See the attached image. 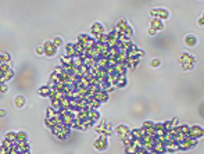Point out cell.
I'll return each mask as SVG.
<instances>
[{
  "label": "cell",
  "mask_w": 204,
  "mask_h": 154,
  "mask_svg": "<svg viewBox=\"0 0 204 154\" xmlns=\"http://www.w3.org/2000/svg\"><path fill=\"white\" fill-rule=\"evenodd\" d=\"M93 146H95V149L97 150V151H104L107 147H108V140H107V136H106V135H100V136L95 140Z\"/></svg>",
  "instance_id": "1"
},
{
  "label": "cell",
  "mask_w": 204,
  "mask_h": 154,
  "mask_svg": "<svg viewBox=\"0 0 204 154\" xmlns=\"http://www.w3.org/2000/svg\"><path fill=\"white\" fill-rule=\"evenodd\" d=\"M43 54H46L47 57H53L57 53V47L54 46L53 42H44L43 43Z\"/></svg>",
  "instance_id": "2"
},
{
  "label": "cell",
  "mask_w": 204,
  "mask_h": 154,
  "mask_svg": "<svg viewBox=\"0 0 204 154\" xmlns=\"http://www.w3.org/2000/svg\"><path fill=\"white\" fill-rule=\"evenodd\" d=\"M150 15L153 18H157V20H167L168 15H170V13H168L165 8H154V10L150 11Z\"/></svg>",
  "instance_id": "3"
},
{
  "label": "cell",
  "mask_w": 204,
  "mask_h": 154,
  "mask_svg": "<svg viewBox=\"0 0 204 154\" xmlns=\"http://www.w3.org/2000/svg\"><path fill=\"white\" fill-rule=\"evenodd\" d=\"M203 128L201 126H199V125H194V126H190L189 128V136L190 137H193V139H201L203 137Z\"/></svg>",
  "instance_id": "4"
},
{
  "label": "cell",
  "mask_w": 204,
  "mask_h": 154,
  "mask_svg": "<svg viewBox=\"0 0 204 154\" xmlns=\"http://www.w3.org/2000/svg\"><path fill=\"white\" fill-rule=\"evenodd\" d=\"M89 33H90V35H93L95 38L100 36L102 33H104V32H103V27H102V24H100V22H95V24H93L92 27H90ZM95 38H93V39H95Z\"/></svg>",
  "instance_id": "5"
},
{
  "label": "cell",
  "mask_w": 204,
  "mask_h": 154,
  "mask_svg": "<svg viewBox=\"0 0 204 154\" xmlns=\"http://www.w3.org/2000/svg\"><path fill=\"white\" fill-rule=\"evenodd\" d=\"M115 132L118 133V136L122 139V137L129 136V133H131V131H129V128L126 126V125H118V126L115 128Z\"/></svg>",
  "instance_id": "6"
},
{
  "label": "cell",
  "mask_w": 204,
  "mask_h": 154,
  "mask_svg": "<svg viewBox=\"0 0 204 154\" xmlns=\"http://www.w3.org/2000/svg\"><path fill=\"white\" fill-rule=\"evenodd\" d=\"M129 136H131L133 140H143V137L146 136V132L142 129V128L140 129H133L131 133H129Z\"/></svg>",
  "instance_id": "7"
},
{
  "label": "cell",
  "mask_w": 204,
  "mask_h": 154,
  "mask_svg": "<svg viewBox=\"0 0 204 154\" xmlns=\"http://www.w3.org/2000/svg\"><path fill=\"white\" fill-rule=\"evenodd\" d=\"M194 61H196V59L192 56V54H189V53H183L182 56L179 57V63L180 64H194Z\"/></svg>",
  "instance_id": "8"
},
{
  "label": "cell",
  "mask_w": 204,
  "mask_h": 154,
  "mask_svg": "<svg viewBox=\"0 0 204 154\" xmlns=\"http://www.w3.org/2000/svg\"><path fill=\"white\" fill-rule=\"evenodd\" d=\"M150 28L151 29H154L155 32H158V31H161L164 28V24H163V21L157 20V18H153V20L150 21Z\"/></svg>",
  "instance_id": "9"
},
{
  "label": "cell",
  "mask_w": 204,
  "mask_h": 154,
  "mask_svg": "<svg viewBox=\"0 0 204 154\" xmlns=\"http://www.w3.org/2000/svg\"><path fill=\"white\" fill-rule=\"evenodd\" d=\"M93 97L97 99V100H99L100 103H106L107 100H108V93L104 92V90H99L95 96H93Z\"/></svg>",
  "instance_id": "10"
},
{
  "label": "cell",
  "mask_w": 204,
  "mask_h": 154,
  "mask_svg": "<svg viewBox=\"0 0 204 154\" xmlns=\"http://www.w3.org/2000/svg\"><path fill=\"white\" fill-rule=\"evenodd\" d=\"M87 120H90L92 122H96V121L100 120V113L97 110H89L87 111Z\"/></svg>",
  "instance_id": "11"
},
{
  "label": "cell",
  "mask_w": 204,
  "mask_h": 154,
  "mask_svg": "<svg viewBox=\"0 0 204 154\" xmlns=\"http://www.w3.org/2000/svg\"><path fill=\"white\" fill-rule=\"evenodd\" d=\"M128 27H129V25L126 24L125 20H119L118 22H117V25H115V31H118L119 33H124Z\"/></svg>",
  "instance_id": "12"
},
{
  "label": "cell",
  "mask_w": 204,
  "mask_h": 154,
  "mask_svg": "<svg viewBox=\"0 0 204 154\" xmlns=\"http://www.w3.org/2000/svg\"><path fill=\"white\" fill-rule=\"evenodd\" d=\"M38 95L39 96H42V97H50V95H51V89L49 88V86H42V88H39V90H38Z\"/></svg>",
  "instance_id": "13"
},
{
  "label": "cell",
  "mask_w": 204,
  "mask_h": 154,
  "mask_svg": "<svg viewBox=\"0 0 204 154\" xmlns=\"http://www.w3.org/2000/svg\"><path fill=\"white\" fill-rule=\"evenodd\" d=\"M138 63H139V60H135V59H126V61H125V67H126V69H136V67H138Z\"/></svg>",
  "instance_id": "14"
},
{
  "label": "cell",
  "mask_w": 204,
  "mask_h": 154,
  "mask_svg": "<svg viewBox=\"0 0 204 154\" xmlns=\"http://www.w3.org/2000/svg\"><path fill=\"white\" fill-rule=\"evenodd\" d=\"M196 43H197V39L193 35H187V36L185 38V44H186V46L193 47V46H196Z\"/></svg>",
  "instance_id": "15"
},
{
  "label": "cell",
  "mask_w": 204,
  "mask_h": 154,
  "mask_svg": "<svg viewBox=\"0 0 204 154\" xmlns=\"http://www.w3.org/2000/svg\"><path fill=\"white\" fill-rule=\"evenodd\" d=\"M13 76H14V72H13V69L10 68L8 71H6V72H4V75H3L2 78H0V83H6L7 81H10V79L13 78Z\"/></svg>",
  "instance_id": "16"
},
{
  "label": "cell",
  "mask_w": 204,
  "mask_h": 154,
  "mask_svg": "<svg viewBox=\"0 0 204 154\" xmlns=\"http://www.w3.org/2000/svg\"><path fill=\"white\" fill-rule=\"evenodd\" d=\"M75 54H76V51H75V47H74V43H68L65 47V56L74 57Z\"/></svg>",
  "instance_id": "17"
},
{
  "label": "cell",
  "mask_w": 204,
  "mask_h": 154,
  "mask_svg": "<svg viewBox=\"0 0 204 154\" xmlns=\"http://www.w3.org/2000/svg\"><path fill=\"white\" fill-rule=\"evenodd\" d=\"M106 126H107V121H100V124L96 126V132H99V135H104Z\"/></svg>",
  "instance_id": "18"
},
{
  "label": "cell",
  "mask_w": 204,
  "mask_h": 154,
  "mask_svg": "<svg viewBox=\"0 0 204 154\" xmlns=\"http://www.w3.org/2000/svg\"><path fill=\"white\" fill-rule=\"evenodd\" d=\"M122 143H124V147L126 149V147H131V146H133V143H135V140L132 139L131 136H126V137H122Z\"/></svg>",
  "instance_id": "19"
},
{
  "label": "cell",
  "mask_w": 204,
  "mask_h": 154,
  "mask_svg": "<svg viewBox=\"0 0 204 154\" xmlns=\"http://www.w3.org/2000/svg\"><path fill=\"white\" fill-rule=\"evenodd\" d=\"M25 104V97L24 96H17L15 97V107L17 108H22Z\"/></svg>",
  "instance_id": "20"
},
{
  "label": "cell",
  "mask_w": 204,
  "mask_h": 154,
  "mask_svg": "<svg viewBox=\"0 0 204 154\" xmlns=\"http://www.w3.org/2000/svg\"><path fill=\"white\" fill-rule=\"evenodd\" d=\"M6 140H8V142H11V143H15L17 142V133L15 132H8L7 135H6Z\"/></svg>",
  "instance_id": "21"
},
{
  "label": "cell",
  "mask_w": 204,
  "mask_h": 154,
  "mask_svg": "<svg viewBox=\"0 0 204 154\" xmlns=\"http://www.w3.org/2000/svg\"><path fill=\"white\" fill-rule=\"evenodd\" d=\"M114 86H115V88H125V86H126V78H125V76H121V78L115 82Z\"/></svg>",
  "instance_id": "22"
},
{
  "label": "cell",
  "mask_w": 204,
  "mask_h": 154,
  "mask_svg": "<svg viewBox=\"0 0 204 154\" xmlns=\"http://www.w3.org/2000/svg\"><path fill=\"white\" fill-rule=\"evenodd\" d=\"M27 133L25 132H18L17 133V143H24V142H27Z\"/></svg>",
  "instance_id": "23"
},
{
  "label": "cell",
  "mask_w": 204,
  "mask_h": 154,
  "mask_svg": "<svg viewBox=\"0 0 204 154\" xmlns=\"http://www.w3.org/2000/svg\"><path fill=\"white\" fill-rule=\"evenodd\" d=\"M154 128V122H151V121H144L143 122V126H142V129L144 131H149V129H153Z\"/></svg>",
  "instance_id": "24"
},
{
  "label": "cell",
  "mask_w": 204,
  "mask_h": 154,
  "mask_svg": "<svg viewBox=\"0 0 204 154\" xmlns=\"http://www.w3.org/2000/svg\"><path fill=\"white\" fill-rule=\"evenodd\" d=\"M10 60H11L10 54H7V53L0 54V64H2V63H7V64H10Z\"/></svg>",
  "instance_id": "25"
},
{
  "label": "cell",
  "mask_w": 204,
  "mask_h": 154,
  "mask_svg": "<svg viewBox=\"0 0 204 154\" xmlns=\"http://www.w3.org/2000/svg\"><path fill=\"white\" fill-rule=\"evenodd\" d=\"M178 132L183 133V135H187L189 133V126H187V125H179V126H178Z\"/></svg>",
  "instance_id": "26"
},
{
  "label": "cell",
  "mask_w": 204,
  "mask_h": 154,
  "mask_svg": "<svg viewBox=\"0 0 204 154\" xmlns=\"http://www.w3.org/2000/svg\"><path fill=\"white\" fill-rule=\"evenodd\" d=\"M160 60L158 59H154V60H151V63H150V65L153 67V68H157V67H160Z\"/></svg>",
  "instance_id": "27"
},
{
  "label": "cell",
  "mask_w": 204,
  "mask_h": 154,
  "mask_svg": "<svg viewBox=\"0 0 204 154\" xmlns=\"http://www.w3.org/2000/svg\"><path fill=\"white\" fill-rule=\"evenodd\" d=\"M53 43H54V46H56V47H58L61 43H63V39L57 36V38H54V39H53Z\"/></svg>",
  "instance_id": "28"
},
{
  "label": "cell",
  "mask_w": 204,
  "mask_h": 154,
  "mask_svg": "<svg viewBox=\"0 0 204 154\" xmlns=\"http://www.w3.org/2000/svg\"><path fill=\"white\" fill-rule=\"evenodd\" d=\"M171 125H172V128H178L179 126V120H178V118H174V120L171 121Z\"/></svg>",
  "instance_id": "29"
},
{
  "label": "cell",
  "mask_w": 204,
  "mask_h": 154,
  "mask_svg": "<svg viewBox=\"0 0 204 154\" xmlns=\"http://www.w3.org/2000/svg\"><path fill=\"white\" fill-rule=\"evenodd\" d=\"M54 74H57V75H63V74H64L63 67H57V68L54 69Z\"/></svg>",
  "instance_id": "30"
},
{
  "label": "cell",
  "mask_w": 204,
  "mask_h": 154,
  "mask_svg": "<svg viewBox=\"0 0 204 154\" xmlns=\"http://www.w3.org/2000/svg\"><path fill=\"white\" fill-rule=\"evenodd\" d=\"M7 92V85L6 83H0V93H6Z\"/></svg>",
  "instance_id": "31"
},
{
  "label": "cell",
  "mask_w": 204,
  "mask_h": 154,
  "mask_svg": "<svg viewBox=\"0 0 204 154\" xmlns=\"http://www.w3.org/2000/svg\"><path fill=\"white\" fill-rule=\"evenodd\" d=\"M0 154H8V149L7 147H4L3 144L0 146Z\"/></svg>",
  "instance_id": "32"
},
{
  "label": "cell",
  "mask_w": 204,
  "mask_h": 154,
  "mask_svg": "<svg viewBox=\"0 0 204 154\" xmlns=\"http://www.w3.org/2000/svg\"><path fill=\"white\" fill-rule=\"evenodd\" d=\"M193 65L192 64H182V69H192Z\"/></svg>",
  "instance_id": "33"
},
{
  "label": "cell",
  "mask_w": 204,
  "mask_h": 154,
  "mask_svg": "<svg viewBox=\"0 0 204 154\" xmlns=\"http://www.w3.org/2000/svg\"><path fill=\"white\" fill-rule=\"evenodd\" d=\"M199 25H200V27H203V25H204V17H203V15L199 18Z\"/></svg>",
  "instance_id": "34"
},
{
  "label": "cell",
  "mask_w": 204,
  "mask_h": 154,
  "mask_svg": "<svg viewBox=\"0 0 204 154\" xmlns=\"http://www.w3.org/2000/svg\"><path fill=\"white\" fill-rule=\"evenodd\" d=\"M36 53H38V54H43V47H42V46L38 47V49H36Z\"/></svg>",
  "instance_id": "35"
},
{
  "label": "cell",
  "mask_w": 204,
  "mask_h": 154,
  "mask_svg": "<svg viewBox=\"0 0 204 154\" xmlns=\"http://www.w3.org/2000/svg\"><path fill=\"white\" fill-rule=\"evenodd\" d=\"M149 33H150V35H155L157 32H155L154 29H151V28H150V29H149Z\"/></svg>",
  "instance_id": "36"
},
{
  "label": "cell",
  "mask_w": 204,
  "mask_h": 154,
  "mask_svg": "<svg viewBox=\"0 0 204 154\" xmlns=\"http://www.w3.org/2000/svg\"><path fill=\"white\" fill-rule=\"evenodd\" d=\"M6 115V111L4 110H0V117H4Z\"/></svg>",
  "instance_id": "37"
},
{
  "label": "cell",
  "mask_w": 204,
  "mask_h": 154,
  "mask_svg": "<svg viewBox=\"0 0 204 154\" xmlns=\"http://www.w3.org/2000/svg\"><path fill=\"white\" fill-rule=\"evenodd\" d=\"M3 75H4V72H3V71H0V78H2Z\"/></svg>",
  "instance_id": "38"
}]
</instances>
